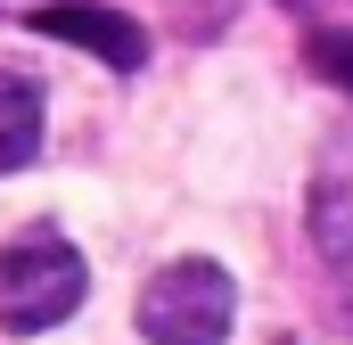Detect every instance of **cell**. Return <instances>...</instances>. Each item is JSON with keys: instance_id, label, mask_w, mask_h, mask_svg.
I'll return each instance as SVG.
<instances>
[{"instance_id": "cell-1", "label": "cell", "mask_w": 353, "mask_h": 345, "mask_svg": "<svg viewBox=\"0 0 353 345\" xmlns=\"http://www.w3.org/2000/svg\"><path fill=\"white\" fill-rule=\"evenodd\" d=\"M83 296H90V263L74 255V239L25 230L17 247H0V329L41 337V329H58Z\"/></svg>"}, {"instance_id": "cell-2", "label": "cell", "mask_w": 353, "mask_h": 345, "mask_svg": "<svg viewBox=\"0 0 353 345\" xmlns=\"http://www.w3.org/2000/svg\"><path fill=\"white\" fill-rule=\"evenodd\" d=\"M230 321H239V288H230L222 263H205V255L165 263L140 288V337L148 345H222Z\"/></svg>"}, {"instance_id": "cell-3", "label": "cell", "mask_w": 353, "mask_h": 345, "mask_svg": "<svg viewBox=\"0 0 353 345\" xmlns=\"http://www.w3.org/2000/svg\"><path fill=\"white\" fill-rule=\"evenodd\" d=\"M33 33H41V41H74V50H90V58H99V66H115V75L148 66V33H140L123 8H90V0L33 8Z\"/></svg>"}, {"instance_id": "cell-4", "label": "cell", "mask_w": 353, "mask_h": 345, "mask_svg": "<svg viewBox=\"0 0 353 345\" xmlns=\"http://www.w3.org/2000/svg\"><path fill=\"white\" fill-rule=\"evenodd\" d=\"M41 157V90L25 75H0V172H25Z\"/></svg>"}, {"instance_id": "cell-5", "label": "cell", "mask_w": 353, "mask_h": 345, "mask_svg": "<svg viewBox=\"0 0 353 345\" xmlns=\"http://www.w3.org/2000/svg\"><path fill=\"white\" fill-rule=\"evenodd\" d=\"M312 247L329 263H353V181H321L312 189Z\"/></svg>"}, {"instance_id": "cell-6", "label": "cell", "mask_w": 353, "mask_h": 345, "mask_svg": "<svg viewBox=\"0 0 353 345\" xmlns=\"http://www.w3.org/2000/svg\"><path fill=\"white\" fill-rule=\"evenodd\" d=\"M312 75L321 83H337V90H353V33H312Z\"/></svg>"}]
</instances>
